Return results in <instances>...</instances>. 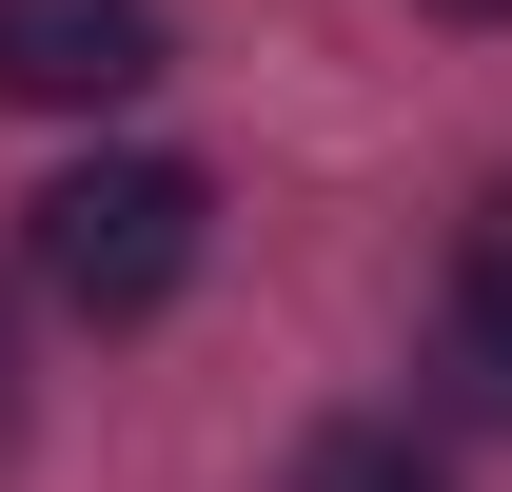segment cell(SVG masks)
Listing matches in <instances>:
<instances>
[{
	"label": "cell",
	"instance_id": "cell-1",
	"mask_svg": "<svg viewBox=\"0 0 512 492\" xmlns=\"http://www.w3.org/2000/svg\"><path fill=\"white\" fill-rule=\"evenodd\" d=\"M197 237H217V178H197V158H60V178L20 197V276L60 315H99V335L178 296Z\"/></svg>",
	"mask_w": 512,
	"mask_h": 492
},
{
	"label": "cell",
	"instance_id": "cell-4",
	"mask_svg": "<svg viewBox=\"0 0 512 492\" xmlns=\"http://www.w3.org/2000/svg\"><path fill=\"white\" fill-rule=\"evenodd\" d=\"M296 492H453V473H434L394 414H335V433H296Z\"/></svg>",
	"mask_w": 512,
	"mask_h": 492
},
{
	"label": "cell",
	"instance_id": "cell-2",
	"mask_svg": "<svg viewBox=\"0 0 512 492\" xmlns=\"http://www.w3.org/2000/svg\"><path fill=\"white\" fill-rule=\"evenodd\" d=\"M158 60H178L158 0H0V99L20 119H119Z\"/></svg>",
	"mask_w": 512,
	"mask_h": 492
},
{
	"label": "cell",
	"instance_id": "cell-6",
	"mask_svg": "<svg viewBox=\"0 0 512 492\" xmlns=\"http://www.w3.org/2000/svg\"><path fill=\"white\" fill-rule=\"evenodd\" d=\"M434 20H512V0H434Z\"/></svg>",
	"mask_w": 512,
	"mask_h": 492
},
{
	"label": "cell",
	"instance_id": "cell-5",
	"mask_svg": "<svg viewBox=\"0 0 512 492\" xmlns=\"http://www.w3.org/2000/svg\"><path fill=\"white\" fill-rule=\"evenodd\" d=\"M0 453H20V315H0Z\"/></svg>",
	"mask_w": 512,
	"mask_h": 492
},
{
	"label": "cell",
	"instance_id": "cell-3",
	"mask_svg": "<svg viewBox=\"0 0 512 492\" xmlns=\"http://www.w3.org/2000/svg\"><path fill=\"white\" fill-rule=\"evenodd\" d=\"M453 374H473V414H512V197L453 237Z\"/></svg>",
	"mask_w": 512,
	"mask_h": 492
}]
</instances>
